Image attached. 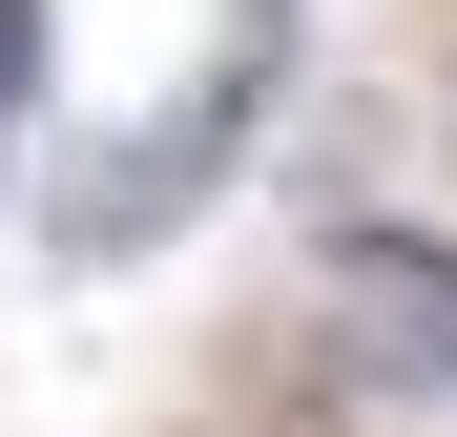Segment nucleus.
I'll list each match as a JSON object with an SVG mask.
<instances>
[{"label": "nucleus", "instance_id": "f257e3e1", "mask_svg": "<svg viewBox=\"0 0 457 437\" xmlns=\"http://www.w3.org/2000/svg\"><path fill=\"white\" fill-rule=\"evenodd\" d=\"M270 42H291V0H250V21H228L187 84H167V125H145V146H104V167L62 188V250H84V271H104V250H167L187 208L228 188V146H250V105H270Z\"/></svg>", "mask_w": 457, "mask_h": 437}, {"label": "nucleus", "instance_id": "f03ea898", "mask_svg": "<svg viewBox=\"0 0 457 437\" xmlns=\"http://www.w3.org/2000/svg\"><path fill=\"white\" fill-rule=\"evenodd\" d=\"M21 84H42V0H0V146H21Z\"/></svg>", "mask_w": 457, "mask_h": 437}]
</instances>
